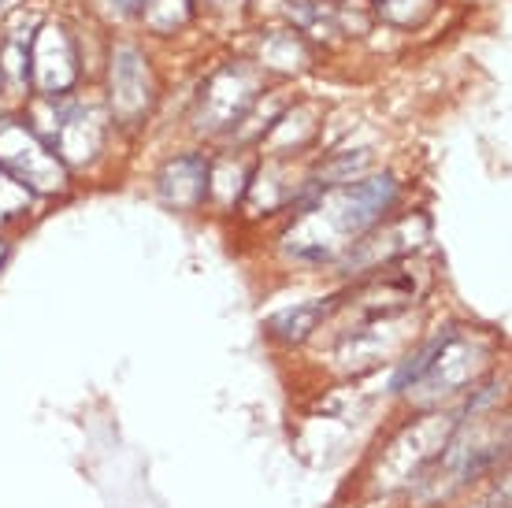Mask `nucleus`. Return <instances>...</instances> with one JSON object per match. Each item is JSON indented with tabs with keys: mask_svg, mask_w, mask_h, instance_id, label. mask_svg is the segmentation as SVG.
<instances>
[{
	"mask_svg": "<svg viewBox=\"0 0 512 508\" xmlns=\"http://www.w3.org/2000/svg\"><path fill=\"white\" fill-rule=\"evenodd\" d=\"M52 149L71 160V164H86L93 153H97V145H101V123H93L90 112H82V108H71L67 104L64 112L52 119Z\"/></svg>",
	"mask_w": 512,
	"mask_h": 508,
	"instance_id": "nucleus-6",
	"label": "nucleus"
},
{
	"mask_svg": "<svg viewBox=\"0 0 512 508\" xmlns=\"http://www.w3.org/2000/svg\"><path fill=\"white\" fill-rule=\"evenodd\" d=\"M505 453V423H487L475 416V434L464 427L453 442H449L446 453V479H453L449 486H461L468 479H475L479 471L494 464V460Z\"/></svg>",
	"mask_w": 512,
	"mask_h": 508,
	"instance_id": "nucleus-5",
	"label": "nucleus"
},
{
	"mask_svg": "<svg viewBox=\"0 0 512 508\" xmlns=\"http://www.w3.org/2000/svg\"><path fill=\"white\" fill-rule=\"evenodd\" d=\"M0 167L26 190L52 193L64 186V164L15 119H0Z\"/></svg>",
	"mask_w": 512,
	"mask_h": 508,
	"instance_id": "nucleus-3",
	"label": "nucleus"
},
{
	"mask_svg": "<svg viewBox=\"0 0 512 508\" xmlns=\"http://www.w3.org/2000/svg\"><path fill=\"white\" fill-rule=\"evenodd\" d=\"M4 253H8V249H4V242H0V260H4Z\"/></svg>",
	"mask_w": 512,
	"mask_h": 508,
	"instance_id": "nucleus-11",
	"label": "nucleus"
},
{
	"mask_svg": "<svg viewBox=\"0 0 512 508\" xmlns=\"http://www.w3.org/2000/svg\"><path fill=\"white\" fill-rule=\"evenodd\" d=\"M397 182L394 178H368V182H349L323 193L320 201L297 219L286 234V249L305 260V264H323L342 256L349 245H357L364 230H372L383 212L394 204Z\"/></svg>",
	"mask_w": 512,
	"mask_h": 508,
	"instance_id": "nucleus-1",
	"label": "nucleus"
},
{
	"mask_svg": "<svg viewBox=\"0 0 512 508\" xmlns=\"http://www.w3.org/2000/svg\"><path fill=\"white\" fill-rule=\"evenodd\" d=\"M205 190H208V164L201 156H182L175 164H167L164 178H160V193L175 208H197Z\"/></svg>",
	"mask_w": 512,
	"mask_h": 508,
	"instance_id": "nucleus-7",
	"label": "nucleus"
},
{
	"mask_svg": "<svg viewBox=\"0 0 512 508\" xmlns=\"http://www.w3.org/2000/svg\"><path fill=\"white\" fill-rule=\"evenodd\" d=\"M487 360V342L464 338V334H446V338L427 345V353H420L416 364H409L397 375V386H412V390H420L423 401H438V397H449L461 386H468Z\"/></svg>",
	"mask_w": 512,
	"mask_h": 508,
	"instance_id": "nucleus-2",
	"label": "nucleus"
},
{
	"mask_svg": "<svg viewBox=\"0 0 512 508\" xmlns=\"http://www.w3.org/2000/svg\"><path fill=\"white\" fill-rule=\"evenodd\" d=\"M26 204H30V190L19 186V182H12V178L0 171V219L26 212Z\"/></svg>",
	"mask_w": 512,
	"mask_h": 508,
	"instance_id": "nucleus-10",
	"label": "nucleus"
},
{
	"mask_svg": "<svg viewBox=\"0 0 512 508\" xmlns=\"http://www.w3.org/2000/svg\"><path fill=\"white\" fill-rule=\"evenodd\" d=\"M112 101H116L119 115H127V119H134V115L149 108V78H145L141 67H134V78L127 75L123 64L112 71Z\"/></svg>",
	"mask_w": 512,
	"mask_h": 508,
	"instance_id": "nucleus-8",
	"label": "nucleus"
},
{
	"mask_svg": "<svg viewBox=\"0 0 512 508\" xmlns=\"http://www.w3.org/2000/svg\"><path fill=\"white\" fill-rule=\"evenodd\" d=\"M331 312V305H308V308H297V312H286V316H279L271 327L279 334H286V338H305L312 327H316V319L327 316Z\"/></svg>",
	"mask_w": 512,
	"mask_h": 508,
	"instance_id": "nucleus-9",
	"label": "nucleus"
},
{
	"mask_svg": "<svg viewBox=\"0 0 512 508\" xmlns=\"http://www.w3.org/2000/svg\"><path fill=\"white\" fill-rule=\"evenodd\" d=\"M453 431H457V427H453V420H446V416H431V420L409 427V431L390 445V457H386V475H390V483H409V475L416 479L423 464L435 460L438 453L446 449L449 434Z\"/></svg>",
	"mask_w": 512,
	"mask_h": 508,
	"instance_id": "nucleus-4",
	"label": "nucleus"
}]
</instances>
